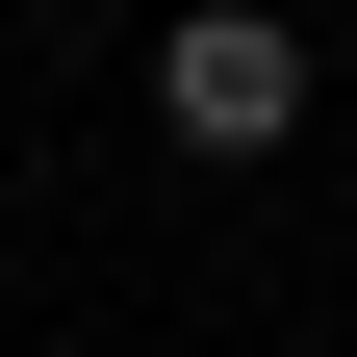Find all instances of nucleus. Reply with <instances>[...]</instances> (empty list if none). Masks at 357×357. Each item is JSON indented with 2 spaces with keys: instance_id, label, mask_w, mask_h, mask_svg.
<instances>
[{
  "instance_id": "1",
  "label": "nucleus",
  "mask_w": 357,
  "mask_h": 357,
  "mask_svg": "<svg viewBox=\"0 0 357 357\" xmlns=\"http://www.w3.org/2000/svg\"><path fill=\"white\" fill-rule=\"evenodd\" d=\"M153 128H178L204 178H255V153L306 128V26H281V0H178V26H153Z\"/></svg>"
}]
</instances>
